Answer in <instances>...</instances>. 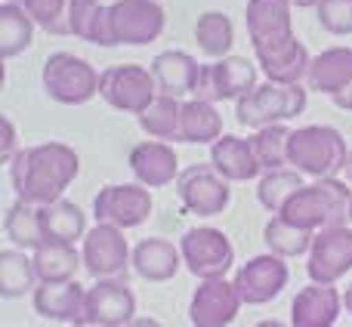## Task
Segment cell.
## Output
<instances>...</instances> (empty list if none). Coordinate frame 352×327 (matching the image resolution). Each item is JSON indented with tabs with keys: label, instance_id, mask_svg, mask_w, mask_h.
Instances as JSON below:
<instances>
[{
	"label": "cell",
	"instance_id": "obj_1",
	"mask_svg": "<svg viewBox=\"0 0 352 327\" xmlns=\"http://www.w3.org/2000/svg\"><path fill=\"white\" fill-rule=\"evenodd\" d=\"M291 6V0H248L244 10L250 47L272 84H300L312 62L294 34Z\"/></svg>",
	"mask_w": 352,
	"mask_h": 327
},
{
	"label": "cell",
	"instance_id": "obj_2",
	"mask_svg": "<svg viewBox=\"0 0 352 327\" xmlns=\"http://www.w3.org/2000/svg\"><path fill=\"white\" fill-rule=\"evenodd\" d=\"M80 170V158L65 142H43L34 148H22L10 161V179L19 201L34 207H47L62 201V192L72 185Z\"/></svg>",
	"mask_w": 352,
	"mask_h": 327
},
{
	"label": "cell",
	"instance_id": "obj_3",
	"mask_svg": "<svg viewBox=\"0 0 352 327\" xmlns=\"http://www.w3.org/2000/svg\"><path fill=\"white\" fill-rule=\"evenodd\" d=\"M349 204H352V192L337 176H331V179H318L312 185H303L287 201L278 216L303 232H322L331 229V225L346 223Z\"/></svg>",
	"mask_w": 352,
	"mask_h": 327
},
{
	"label": "cell",
	"instance_id": "obj_4",
	"mask_svg": "<svg viewBox=\"0 0 352 327\" xmlns=\"http://www.w3.org/2000/svg\"><path fill=\"white\" fill-rule=\"evenodd\" d=\"M349 152L346 139L337 133L334 127H300L291 133V146H287V161L294 164V170L316 179H331L343 170Z\"/></svg>",
	"mask_w": 352,
	"mask_h": 327
},
{
	"label": "cell",
	"instance_id": "obj_5",
	"mask_svg": "<svg viewBox=\"0 0 352 327\" xmlns=\"http://www.w3.org/2000/svg\"><path fill=\"white\" fill-rule=\"evenodd\" d=\"M303 109H306V90L300 84H272V80H266L263 87H256L248 96L238 99L235 115L238 124H244V127L263 130L303 115Z\"/></svg>",
	"mask_w": 352,
	"mask_h": 327
},
{
	"label": "cell",
	"instance_id": "obj_6",
	"mask_svg": "<svg viewBox=\"0 0 352 327\" xmlns=\"http://www.w3.org/2000/svg\"><path fill=\"white\" fill-rule=\"evenodd\" d=\"M43 90L62 105H84L99 93V74L74 53H53L43 62Z\"/></svg>",
	"mask_w": 352,
	"mask_h": 327
},
{
	"label": "cell",
	"instance_id": "obj_7",
	"mask_svg": "<svg viewBox=\"0 0 352 327\" xmlns=\"http://www.w3.org/2000/svg\"><path fill=\"white\" fill-rule=\"evenodd\" d=\"M99 96L118 111L140 117L161 96L158 80L142 65H111L99 74Z\"/></svg>",
	"mask_w": 352,
	"mask_h": 327
},
{
	"label": "cell",
	"instance_id": "obj_8",
	"mask_svg": "<svg viewBox=\"0 0 352 327\" xmlns=\"http://www.w3.org/2000/svg\"><path fill=\"white\" fill-rule=\"evenodd\" d=\"M256 90V68L244 56H223V59L201 65L195 80V99L201 102H223V99H241Z\"/></svg>",
	"mask_w": 352,
	"mask_h": 327
},
{
	"label": "cell",
	"instance_id": "obj_9",
	"mask_svg": "<svg viewBox=\"0 0 352 327\" xmlns=\"http://www.w3.org/2000/svg\"><path fill=\"white\" fill-rule=\"evenodd\" d=\"M182 262L186 269L201 281L226 278V272L235 262V247L219 229L201 225V229H188L179 241Z\"/></svg>",
	"mask_w": 352,
	"mask_h": 327
},
{
	"label": "cell",
	"instance_id": "obj_10",
	"mask_svg": "<svg viewBox=\"0 0 352 327\" xmlns=\"http://www.w3.org/2000/svg\"><path fill=\"white\" fill-rule=\"evenodd\" d=\"M164 6L158 0H115L109 6V25L115 43L142 47L161 37L164 31Z\"/></svg>",
	"mask_w": 352,
	"mask_h": 327
},
{
	"label": "cell",
	"instance_id": "obj_11",
	"mask_svg": "<svg viewBox=\"0 0 352 327\" xmlns=\"http://www.w3.org/2000/svg\"><path fill=\"white\" fill-rule=\"evenodd\" d=\"M176 194H179L182 207L195 216H219L229 207L232 188L229 179L213 170V164H195V167L182 170L176 179Z\"/></svg>",
	"mask_w": 352,
	"mask_h": 327
},
{
	"label": "cell",
	"instance_id": "obj_12",
	"mask_svg": "<svg viewBox=\"0 0 352 327\" xmlns=\"http://www.w3.org/2000/svg\"><path fill=\"white\" fill-rule=\"evenodd\" d=\"M136 322V297L124 281L102 278L87 291L78 327H124Z\"/></svg>",
	"mask_w": 352,
	"mask_h": 327
},
{
	"label": "cell",
	"instance_id": "obj_13",
	"mask_svg": "<svg viewBox=\"0 0 352 327\" xmlns=\"http://www.w3.org/2000/svg\"><path fill=\"white\" fill-rule=\"evenodd\" d=\"M349 269H352V229H346V225L322 229L312 238L309 262H306L312 284H334Z\"/></svg>",
	"mask_w": 352,
	"mask_h": 327
},
{
	"label": "cell",
	"instance_id": "obj_14",
	"mask_svg": "<svg viewBox=\"0 0 352 327\" xmlns=\"http://www.w3.org/2000/svg\"><path fill=\"white\" fill-rule=\"evenodd\" d=\"M84 269L93 275L96 281L102 278H118V275L127 272V266L133 262L127 247V238L124 229L109 223H96V229L87 232L84 238Z\"/></svg>",
	"mask_w": 352,
	"mask_h": 327
},
{
	"label": "cell",
	"instance_id": "obj_15",
	"mask_svg": "<svg viewBox=\"0 0 352 327\" xmlns=\"http://www.w3.org/2000/svg\"><path fill=\"white\" fill-rule=\"evenodd\" d=\"M152 194L146 185H105L93 198L96 223H109L118 229H136L152 216Z\"/></svg>",
	"mask_w": 352,
	"mask_h": 327
},
{
	"label": "cell",
	"instance_id": "obj_16",
	"mask_svg": "<svg viewBox=\"0 0 352 327\" xmlns=\"http://www.w3.org/2000/svg\"><path fill=\"white\" fill-rule=\"evenodd\" d=\"M235 287L244 306H263L287 287V262L278 253H263L248 260L235 272Z\"/></svg>",
	"mask_w": 352,
	"mask_h": 327
},
{
	"label": "cell",
	"instance_id": "obj_17",
	"mask_svg": "<svg viewBox=\"0 0 352 327\" xmlns=\"http://www.w3.org/2000/svg\"><path fill=\"white\" fill-rule=\"evenodd\" d=\"M241 306L244 303L238 297L235 281L226 278L201 281L192 293V303H188V322L195 327H229L238 318Z\"/></svg>",
	"mask_w": 352,
	"mask_h": 327
},
{
	"label": "cell",
	"instance_id": "obj_18",
	"mask_svg": "<svg viewBox=\"0 0 352 327\" xmlns=\"http://www.w3.org/2000/svg\"><path fill=\"white\" fill-rule=\"evenodd\" d=\"M309 90H318L334 99V105L352 111V49L349 47H331L318 53L309 62L306 71Z\"/></svg>",
	"mask_w": 352,
	"mask_h": 327
},
{
	"label": "cell",
	"instance_id": "obj_19",
	"mask_svg": "<svg viewBox=\"0 0 352 327\" xmlns=\"http://www.w3.org/2000/svg\"><path fill=\"white\" fill-rule=\"evenodd\" d=\"M84 300L87 291L78 281H41L37 291L31 293L34 312L50 322H65V324H80L84 315Z\"/></svg>",
	"mask_w": 352,
	"mask_h": 327
},
{
	"label": "cell",
	"instance_id": "obj_20",
	"mask_svg": "<svg viewBox=\"0 0 352 327\" xmlns=\"http://www.w3.org/2000/svg\"><path fill=\"white\" fill-rule=\"evenodd\" d=\"M343 297L331 284H309L291 303V327H334Z\"/></svg>",
	"mask_w": 352,
	"mask_h": 327
},
{
	"label": "cell",
	"instance_id": "obj_21",
	"mask_svg": "<svg viewBox=\"0 0 352 327\" xmlns=\"http://www.w3.org/2000/svg\"><path fill=\"white\" fill-rule=\"evenodd\" d=\"M130 170L140 179V185L146 188H161L170 185L179 170V161H176V152L164 142H140V146L130 152Z\"/></svg>",
	"mask_w": 352,
	"mask_h": 327
},
{
	"label": "cell",
	"instance_id": "obj_22",
	"mask_svg": "<svg viewBox=\"0 0 352 327\" xmlns=\"http://www.w3.org/2000/svg\"><path fill=\"white\" fill-rule=\"evenodd\" d=\"M210 164L229 182H248L263 170L260 161H256L254 142L238 139V136H219L210 146Z\"/></svg>",
	"mask_w": 352,
	"mask_h": 327
},
{
	"label": "cell",
	"instance_id": "obj_23",
	"mask_svg": "<svg viewBox=\"0 0 352 327\" xmlns=\"http://www.w3.org/2000/svg\"><path fill=\"white\" fill-rule=\"evenodd\" d=\"M198 71H201V65L188 53H182V49H167V53L155 56V62H152V74L158 80V90L173 99L195 90Z\"/></svg>",
	"mask_w": 352,
	"mask_h": 327
},
{
	"label": "cell",
	"instance_id": "obj_24",
	"mask_svg": "<svg viewBox=\"0 0 352 327\" xmlns=\"http://www.w3.org/2000/svg\"><path fill=\"white\" fill-rule=\"evenodd\" d=\"M182 250L164 238H146L133 250V269L146 281H170L179 272Z\"/></svg>",
	"mask_w": 352,
	"mask_h": 327
},
{
	"label": "cell",
	"instance_id": "obj_25",
	"mask_svg": "<svg viewBox=\"0 0 352 327\" xmlns=\"http://www.w3.org/2000/svg\"><path fill=\"white\" fill-rule=\"evenodd\" d=\"M68 25H72V34L80 41L99 43V47H118L109 25V6H102L99 0H72Z\"/></svg>",
	"mask_w": 352,
	"mask_h": 327
},
{
	"label": "cell",
	"instance_id": "obj_26",
	"mask_svg": "<svg viewBox=\"0 0 352 327\" xmlns=\"http://www.w3.org/2000/svg\"><path fill=\"white\" fill-rule=\"evenodd\" d=\"M41 229L43 241L53 244H74L87 232V219L74 201H56V204L41 207Z\"/></svg>",
	"mask_w": 352,
	"mask_h": 327
},
{
	"label": "cell",
	"instance_id": "obj_27",
	"mask_svg": "<svg viewBox=\"0 0 352 327\" xmlns=\"http://www.w3.org/2000/svg\"><path fill=\"white\" fill-rule=\"evenodd\" d=\"M37 269L34 256H25L22 250H0V297L19 300L25 293L37 291Z\"/></svg>",
	"mask_w": 352,
	"mask_h": 327
},
{
	"label": "cell",
	"instance_id": "obj_28",
	"mask_svg": "<svg viewBox=\"0 0 352 327\" xmlns=\"http://www.w3.org/2000/svg\"><path fill=\"white\" fill-rule=\"evenodd\" d=\"M140 127L155 139L182 142V102L161 93L152 105L140 115Z\"/></svg>",
	"mask_w": 352,
	"mask_h": 327
},
{
	"label": "cell",
	"instance_id": "obj_29",
	"mask_svg": "<svg viewBox=\"0 0 352 327\" xmlns=\"http://www.w3.org/2000/svg\"><path fill=\"white\" fill-rule=\"evenodd\" d=\"M84 262V256H78V250L72 244H53L43 241L34 250V269L41 281H74V272Z\"/></svg>",
	"mask_w": 352,
	"mask_h": 327
},
{
	"label": "cell",
	"instance_id": "obj_30",
	"mask_svg": "<svg viewBox=\"0 0 352 327\" xmlns=\"http://www.w3.org/2000/svg\"><path fill=\"white\" fill-rule=\"evenodd\" d=\"M219 136H223V117L210 102H201V99L182 102V142L213 146Z\"/></svg>",
	"mask_w": 352,
	"mask_h": 327
},
{
	"label": "cell",
	"instance_id": "obj_31",
	"mask_svg": "<svg viewBox=\"0 0 352 327\" xmlns=\"http://www.w3.org/2000/svg\"><path fill=\"white\" fill-rule=\"evenodd\" d=\"M195 41H198L201 53L210 56V59L229 56L232 43H235L232 19L219 10H210V12H204V16H198V22H195Z\"/></svg>",
	"mask_w": 352,
	"mask_h": 327
},
{
	"label": "cell",
	"instance_id": "obj_32",
	"mask_svg": "<svg viewBox=\"0 0 352 327\" xmlns=\"http://www.w3.org/2000/svg\"><path fill=\"white\" fill-rule=\"evenodd\" d=\"M31 37H34V19L19 3L0 6V56L3 59L19 56L22 49L31 47Z\"/></svg>",
	"mask_w": 352,
	"mask_h": 327
},
{
	"label": "cell",
	"instance_id": "obj_33",
	"mask_svg": "<svg viewBox=\"0 0 352 327\" xmlns=\"http://www.w3.org/2000/svg\"><path fill=\"white\" fill-rule=\"evenodd\" d=\"M3 232L16 247L25 250H37L43 244V229H41V207L28 204V201H16V204L6 210L3 219Z\"/></svg>",
	"mask_w": 352,
	"mask_h": 327
},
{
	"label": "cell",
	"instance_id": "obj_34",
	"mask_svg": "<svg viewBox=\"0 0 352 327\" xmlns=\"http://www.w3.org/2000/svg\"><path fill=\"white\" fill-rule=\"evenodd\" d=\"M303 188V173L300 170H266V176L260 179V188H256V198L266 210L272 213H281L285 204L294 198V194Z\"/></svg>",
	"mask_w": 352,
	"mask_h": 327
},
{
	"label": "cell",
	"instance_id": "obj_35",
	"mask_svg": "<svg viewBox=\"0 0 352 327\" xmlns=\"http://www.w3.org/2000/svg\"><path fill=\"white\" fill-rule=\"evenodd\" d=\"M312 232H303L297 229V225H291L287 219L275 216L266 223V229H263V241H266L269 253H278V256H300L306 253V250L312 247Z\"/></svg>",
	"mask_w": 352,
	"mask_h": 327
},
{
	"label": "cell",
	"instance_id": "obj_36",
	"mask_svg": "<svg viewBox=\"0 0 352 327\" xmlns=\"http://www.w3.org/2000/svg\"><path fill=\"white\" fill-rule=\"evenodd\" d=\"M291 133L285 124H272V127H263L256 130L254 142V152H256V161H260L263 170H281L287 161V146H291Z\"/></svg>",
	"mask_w": 352,
	"mask_h": 327
},
{
	"label": "cell",
	"instance_id": "obj_37",
	"mask_svg": "<svg viewBox=\"0 0 352 327\" xmlns=\"http://www.w3.org/2000/svg\"><path fill=\"white\" fill-rule=\"evenodd\" d=\"M68 6L72 0H22V10L34 19V25H41L47 34H72L68 25Z\"/></svg>",
	"mask_w": 352,
	"mask_h": 327
},
{
	"label": "cell",
	"instance_id": "obj_38",
	"mask_svg": "<svg viewBox=\"0 0 352 327\" xmlns=\"http://www.w3.org/2000/svg\"><path fill=\"white\" fill-rule=\"evenodd\" d=\"M318 25L328 34H352V0H318Z\"/></svg>",
	"mask_w": 352,
	"mask_h": 327
},
{
	"label": "cell",
	"instance_id": "obj_39",
	"mask_svg": "<svg viewBox=\"0 0 352 327\" xmlns=\"http://www.w3.org/2000/svg\"><path fill=\"white\" fill-rule=\"evenodd\" d=\"M3 152H0V158H3V164H10L12 158H16V127H12L10 117H3Z\"/></svg>",
	"mask_w": 352,
	"mask_h": 327
},
{
	"label": "cell",
	"instance_id": "obj_40",
	"mask_svg": "<svg viewBox=\"0 0 352 327\" xmlns=\"http://www.w3.org/2000/svg\"><path fill=\"white\" fill-rule=\"evenodd\" d=\"M127 327H161V324L155 322V318H136V322L127 324Z\"/></svg>",
	"mask_w": 352,
	"mask_h": 327
},
{
	"label": "cell",
	"instance_id": "obj_41",
	"mask_svg": "<svg viewBox=\"0 0 352 327\" xmlns=\"http://www.w3.org/2000/svg\"><path fill=\"white\" fill-rule=\"evenodd\" d=\"M343 306H346V312L352 315V284L346 287V293H343Z\"/></svg>",
	"mask_w": 352,
	"mask_h": 327
},
{
	"label": "cell",
	"instance_id": "obj_42",
	"mask_svg": "<svg viewBox=\"0 0 352 327\" xmlns=\"http://www.w3.org/2000/svg\"><path fill=\"white\" fill-rule=\"evenodd\" d=\"M294 6H300V10H309V6H318V0H291Z\"/></svg>",
	"mask_w": 352,
	"mask_h": 327
},
{
	"label": "cell",
	"instance_id": "obj_43",
	"mask_svg": "<svg viewBox=\"0 0 352 327\" xmlns=\"http://www.w3.org/2000/svg\"><path fill=\"white\" fill-rule=\"evenodd\" d=\"M343 173H346V182H352V152H349L346 164H343Z\"/></svg>",
	"mask_w": 352,
	"mask_h": 327
},
{
	"label": "cell",
	"instance_id": "obj_44",
	"mask_svg": "<svg viewBox=\"0 0 352 327\" xmlns=\"http://www.w3.org/2000/svg\"><path fill=\"white\" fill-rule=\"evenodd\" d=\"M256 327H285V324H281V322H260Z\"/></svg>",
	"mask_w": 352,
	"mask_h": 327
},
{
	"label": "cell",
	"instance_id": "obj_45",
	"mask_svg": "<svg viewBox=\"0 0 352 327\" xmlns=\"http://www.w3.org/2000/svg\"><path fill=\"white\" fill-rule=\"evenodd\" d=\"M3 3H19V6H22V0H3Z\"/></svg>",
	"mask_w": 352,
	"mask_h": 327
},
{
	"label": "cell",
	"instance_id": "obj_46",
	"mask_svg": "<svg viewBox=\"0 0 352 327\" xmlns=\"http://www.w3.org/2000/svg\"><path fill=\"white\" fill-rule=\"evenodd\" d=\"M349 219H352V204H349Z\"/></svg>",
	"mask_w": 352,
	"mask_h": 327
}]
</instances>
